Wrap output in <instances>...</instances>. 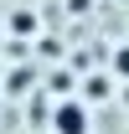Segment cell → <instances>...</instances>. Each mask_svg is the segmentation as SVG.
<instances>
[{"label":"cell","instance_id":"4","mask_svg":"<svg viewBox=\"0 0 129 134\" xmlns=\"http://www.w3.org/2000/svg\"><path fill=\"white\" fill-rule=\"evenodd\" d=\"M26 88H36V67H16L10 72V93H26Z\"/></svg>","mask_w":129,"mask_h":134},{"label":"cell","instance_id":"7","mask_svg":"<svg viewBox=\"0 0 129 134\" xmlns=\"http://www.w3.org/2000/svg\"><path fill=\"white\" fill-rule=\"evenodd\" d=\"M0 36H5V26H0Z\"/></svg>","mask_w":129,"mask_h":134},{"label":"cell","instance_id":"1","mask_svg":"<svg viewBox=\"0 0 129 134\" xmlns=\"http://www.w3.org/2000/svg\"><path fill=\"white\" fill-rule=\"evenodd\" d=\"M93 119H88V103L83 98H62L52 108V134H88Z\"/></svg>","mask_w":129,"mask_h":134},{"label":"cell","instance_id":"2","mask_svg":"<svg viewBox=\"0 0 129 134\" xmlns=\"http://www.w3.org/2000/svg\"><path fill=\"white\" fill-rule=\"evenodd\" d=\"M83 83H88V88H83V98L98 103V98H109V93H114V83H119V77H114V67H109V72H93V77H83Z\"/></svg>","mask_w":129,"mask_h":134},{"label":"cell","instance_id":"6","mask_svg":"<svg viewBox=\"0 0 129 134\" xmlns=\"http://www.w3.org/2000/svg\"><path fill=\"white\" fill-rule=\"evenodd\" d=\"M88 5L93 0H67V10H78V16H88Z\"/></svg>","mask_w":129,"mask_h":134},{"label":"cell","instance_id":"3","mask_svg":"<svg viewBox=\"0 0 129 134\" xmlns=\"http://www.w3.org/2000/svg\"><path fill=\"white\" fill-rule=\"evenodd\" d=\"M109 67H114V77H119V83H129V41H119V47H114Z\"/></svg>","mask_w":129,"mask_h":134},{"label":"cell","instance_id":"5","mask_svg":"<svg viewBox=\"0 0 129 134\" xmlns=\"http://www.w3.org/2000/svg\"><path fill=\"white\" fill-rule=\"evenodd\" d=\"M10 31H16V36L36 31V10H16V16H10Z\"/></svg>","mask_w":129,"mask_h":134}]
</instances>
